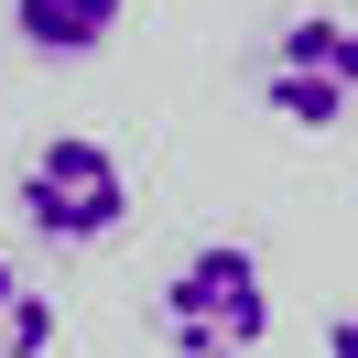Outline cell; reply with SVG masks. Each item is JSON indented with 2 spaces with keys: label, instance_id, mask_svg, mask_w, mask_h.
Returning a JSON list of instances; mask_svg holds the SVG:
<instances>
[{
  "label": "cell",
  "instance_id": "obj_1",
  "mask_svg": "<svg viewBox=\"0 0 358 358\" xmlns=\"http://www.w3.org/2000/svg\"><path fill=\"white\" fill-rule=\"evenodd\" d=\"M152 336L174 358H261V336H271V271H261V250H239V239L185 250V261L163 271V293H152Z\"/></svg>",
  "mask_w": 358,
  "mask_h": 358
},
{
  "label": "cell",
  "instance_id": "obj_2",
  "mask_svg": "<svg viewBox=\"0 0 358 358\" xmlns=\"http://www.w3.org/2000/svg\"><path fill=\"white\" fill-rule=\"evenodd\" d=\"M11 206H22V228H33V239H55V250H98L120 217H131V174H120V152H109V141L55 131V141H33V152H22Z\"/></svg>",
  "mask_w": 358,
  "mask_h": 358
},
{
  "label": "cell",
  "instance_id": "obj_3",
  "mask_svg": "<svg viewBox=\"0 0 358 358\" xmlns=\"http://www.w3.org/2000/svg\"><path fill=\"white\" fill-rule=\"evenodd\" d=\"M261 109L282 131H336L358 109V33L336 11H293L261 44Z\"/></svg>",
  "mask_w": 358,
  "mask_h": 358
},
{
  "label": "cell",
  "instance_id": "obj_4",
  "mask_svg": "<svg viewBox=\"0 0 358 358\" xmlns=\"http://www.w3.org/2000/svg\"><path fill=\"white\" fill-rule=\"evenodd\" d=\"M120 11H131V0H11V33H22V55H44V66H87L120 33Z\"/></svg>",
  "mask_w": 358,
  "mask_h": 358
},
{
  "label": "cell",
  "instance_id": "obj_5",
  "mask_svg": "<svg viewBox=\"0 0 358 358\" xmlns=\"http://www.w3.org/2000/svg\"><path fill=\"white\" fill-rule=\"evenodd\" d=\"M0 358H55V293L22 261H0Z\"/></svg>",
  "mask_w": 358,
  "mask_h": 358
},
{
  "label": "cell",
  "instance_id": "obj_6",
  "mask_svg": "<svg viewBox=\"0 0 358 358\" xmlns=\"http://www.w3.org/2000/svg\"><path fill=\"white\" fill-rule=\"evenodd\" d=\"M326 358H358V315H336V326H326Z\"/></svg>",
  "mask_w": 358,
  "mask_h": 358
}]
</instances>
